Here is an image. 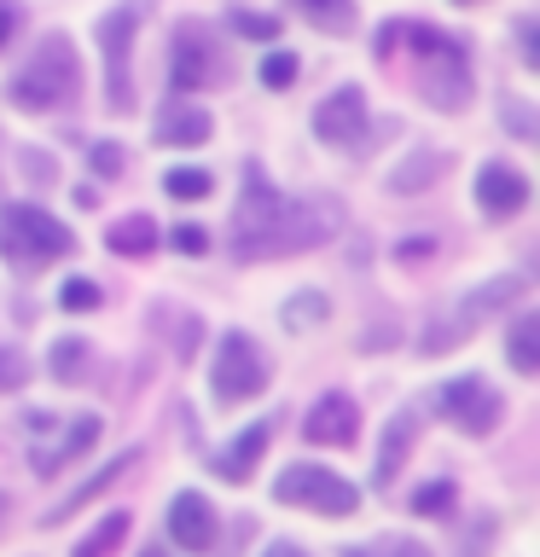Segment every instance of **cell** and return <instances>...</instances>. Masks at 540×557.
<instances>
[{
  "mask_svg": "<svg viewBox=\"0 0 540 557\" xmlns=\"http://www.w3.org/2000/svg\"><path fill=\"white\" fill-rule=\"evenodd\" d=\"M111 256H146V250H157V221L151 215H128V221H116L111 226Z\"/></svg>",
  "mask_w": 540,
  "mask_h": 557,
  "instance_id": "obj_19",
  "label": "cell"
},
{
  "mask_svg": "<svg viewBox=\"0 0 540 557\" xmlns=\"http://www.w3.org/2000/svg\"><path fill=\"white\" fill-rule=\"evenodd\" d=\"M343 226V209L331 198H285L268 186V174L256 163L244 169V198L233 215V256L238 261H273L326 244Z\"/></svg>",
  "mask_w": 540,
  "mask_h": 557,
  "instance_id": "obj_1",
  "label": "cell"
},
{
  "mask_svg": "<svg viewBox=\"0 0 540 557\" xmlns=\"http://www.w3.org/2000/svg\"><path fill=\"white\" fill-rule=\"evenodd\" d=\"M128 465H139V447H128V453H122V459H111V465H105V470H99L94 482H82L76 494H70V499L59 505V511H47V522H64V517H76L82 505L94 499V494H105V487H111V482H116V476H122V470H128Z\"/></svg>",
  "mask_w": 540,
  "mask_h": 557,
  "instance_id": "obj_17",
  "label": "cell"
},
{
  "mask_svg": "<svg viewBox=\"0 0 540 557\" xmlns=\"http://www.w3.org/2000/svg\"><path fill=\"white\" fill-rule=\"evenodd\" d=\"M169 540L181 552H209L216 546V511L204 494H174L169 499Z\"/></svg>",
  "mask_w": 540,
  "mask_h": 557,
  "instance_id": "obj_12",
  "label": "cell"
},
{
  "mask_svg": "<svg viewBox=\"0 0 540 557\" xmlns=\"http://www.w3.org/2000/svg\"><path fill=\"white\" fill-rule=\"evenodd\" d=\"M94 442H99V418H94V412H82L76 424L64 430V442L52 447V453H41V476H52V470H64L70 459H82V453L94 447Z\"/></svg>",
  "mask_w": 540,
  "mask_h": 557,
  "instance_id": "obj_16",
  "label": "cell"
},
{
  "mask_svg": "<svg viewBox=\"0 0 540 557\" xmlns=\"http://www.w3.org/2000/svg\"><path fill=\"white\" fill-rule=\"evenodd\" d=\"M134 29H139V12L134 7H116L99 17V52H105V104L111 111H128L134 94H128V47H134Z\"/></svg>",
  "mask_w": 540,
  "mask_h": 557,
  "instance_id": "obj_9",
  "label": "cell"
},
{
  "mask_svg": "<svg viewBox=\"0 0 540 557\" xmlns=\"http://www.w3.org/2000/svg\"><path fill=\"white\" fill-rule=\"evenodd\" d=\"M407 447H413V412H401L395 424H390V435H383V453H378V487L395 482V470H401V459H407Z\"/></svg>",
  "mask_w": 540,
  "mask_h": 557,
  "instance_id": "obj_21",
  "label": "cell"
},
{
  "mask_svg": "<svg viewBox=\"0 0 540 557\" xmlns=\"http://www.w3.org/2000/svg\"><path fill=\"white\" fill-rule=\"evenodd\" d=\"M146 557H163V552H146Z\"/></svg>",
  "mask_w": 540,
  "mask_h": 557,
  "instance_id": "obj_40",
  "label": "cell"
},
{
  "mask_svg": "<svg viewBox=\"0 0 540 557\" xmlns=\"http://www.w3.org/2000/svg\"><path fill=\"white\" fill-rule=\"evenodd\" d=\"M505 355H512V372H523V377L540 372V320H535V313L512 325V343H505Z\"/></svg>",
  "mask_w": 540,
  "mask_h": 557,
  "instance_id": "obj_20",
  "label": "cell"
},
{
  "mask_svg": "<svg viewBox=\"0 0 540 557\" xmlns=\"http://www.w3.org/2000/svg\"><path fill=\"white\" fill-rule=\"evenodd\" d=\"M261 557H308V552H303V546H291V540H273V546L261 552Z\"/></svg>",
  "mask_w": 540,
  "mask_h": 557,
  "instance_id": "obj_37",
  "label": "cell"
},
{
  "mask_svg": "<svg viewBox=\"0 0 540 557\" xmlns=\"http://www.w3.org/2000/svg\"><path fill=\"white\" fill-rule=\"evenodd\" d=\"M24 377H29V360L17 348H0V389H17Z\"/></svg>",
  "mask_w": 540,
  "mask_h": 557,
  "instance_id": "obj_33",
  "label": "cell"
},
{
  "mask_svg": "<svg viewBox=\"0 0 540 557\" xmlns=\"http://www.w3.org/2000/svg\"><path fill=\"white\" fill-rule=\"evenodd\" d=\"M169 82H174V94H198V87H209V82H226V59L209 47L204 24H181V29H174Z\"/></svg>",
  "mask_w": 540,
  "mask_h": 557,
  "instance_id": "obj_8",
  "label": "cell"
},
{
  "mask_svg": "<svg viewBox=\"0 0 540 557\" xmlns=\"http://www.w3.org/2000/svg\"><path fill=\"white\" fill-rule=\"evenodd\" d=\"M94 169L99 174H122V151L116 146H94Z\"/></svg>",
  "mask_w": 540,
  "mask_h": 557,
  "instance_id": "obj_35",
  "label": "cell"
},
{
  "mask_svg": "<svg viewBox=\"0 0 540 557\" xmlns=\"http://www.w3.org/2000/svg\"><path fill=\"white\" fill-rule=\"evenodd\" d=\"M314 134H320L326 146H355V139H366V94L360 87H338L331 99H320Z\"/></svg>",
  "mask_w": 540,
  "mask_h": 557,
  "instance_id": "obj_11",
  "label": "cell"
},
{
  "mask_svg": "<svg viewBox=\"0 0 540 557\" xmlns=\"http://www.w3.org/2000/svg\"><path fill=\"white\" fill-rule=\"evenodd\" d=\"M418 47V59H425V99L435 111H459L470 99V70H465V41H453V35H435L425 24H407Z\"/></svg>",
  "mask_w": 540,
  "mask_h": 557,
  "instance_id": "obj_4",
  "label": "cell"
},
{
  "mask_svg": "<svg viewBox=\"0 0 540 557\" xmlns=\"http://www.w3.org/2000/svg\"><path fill=\"white\" fill-rule=\"evenodd\" d=\"M268 442H273V424L261 418V424H250L226 453H216V465H209V470H221V482H250V470H256V459H261V447H268Z\"/></svg>",
  "mask_w": 540,
  "mask_h": 557,
  "instance_id": "obj_14",
  "label": "cell"
},
{
  "mask_svg": "<svg viewBox=\"0 0 540 557\" xmlns=\"http://www.w3.org/2000/svg\"><path fill=\"white\" fill-rule=\"evenodd\" d=\"M76 94H82V64H76V47H70L64 35H47V41L29 52V64L12 76V87H7V99L17 104V111H29V116L59 111V104H70Z\"/></svg>",
  "mask_w": 540,
  "mask_h": 557,
  "instance_id": "obj_2",
  "label": "cell"
},
{
  "mask_svg": "<svg viewBox=\"0 0 540 557\" xmlns=\"http://www.w3.org/2000/svg\"><path fill=\"white\" fill-rule=\"evenodd\" d=\"M17 169H24V181H52V157L47 151H24V157H17Z\"/></svg>",
  "mask_w": 540,
  "mask_h": 557,
  "instance_id": "obj_34",
  "label": "cell"
},
{
  "mask_svg": "<svg viewBox=\"0 0 540 557\" xmlns=\"http://www.w3.org/2000/svg\"><path fill=\"white\" fill-rule=\"evenodd\" d=\"M343 557H430L418 540H383V546H360V552H343Z\"/></svg>",
  "mask_w": 540,
  "mask_h": 557,
  "instance_id": "obj_31",
  "label": "cell"
},
{
  "mask_svg": "<svg viewBox=\"0 0 540 557\" xmlns=\"http://www.w3.org/2000/svg\"><path fill=\"white\" fill-rule=\"evenodd\" d=\"M70 244H76V233H70L64 221H52L47 209H35V203L0 209V256H7L17 273H41L47 261L70 256Z\"/></svg>",
  "mask_w": 540,
  "mask_h": 557,
  "instance_id": "obj_3",
  "label": "cell"
},
{
  "mask_svg": "<svg viewBox=\"0 0 540 557\" xmlns=\"http://www.w3.org/2000/svg\"><path fill=\"white\" fill-rule=\"evenodd\" d=\"M453 505H459V487H453V482H425V487L413 494V511H418V517H447Z\"/></svg>",
  "mask_w": 540,
  "mask_h": 557,
  "instance_id": "obj_26",
  "label": "cell"
},
{
  "mask_svg": "<svg viewBox=\"0 0 540 557\" xmlns=\"http://www.w3.org/2000/svg\"><path fill=\"white\" fill-rule=\"evenodd\" d=\"M268 383V355L256 348L250 331H221L216 343V366H209V389H216L221 407H238V400L261 395Z\"/></svg>",
  "mask_w": 540,
  "mask_h": 557,
  "instance_id": "obj_5",
  "label": "cell"
},
{
  "mask_svg": "<svg viewBox=\"0 0 540 557\" xmlns=\"http://www.w3.org/2000/svg\"><path fill=\"white\" fill-rule=\"evenodd\" d=\"M209 174L204 169H169V181H163V191L169 198H181V203H198V198H209Z\"/></svg>",
  "mask_w": 540,
  "mask_h": 557,
  "instance_id": "obj_27",
  "label": "cell"
},
{
  "mask_svg": "<svg viewBox=\"0 0 540 557\" xmlns=\"http://www.w3.org/2000/svg\"><path fill=\"white\" fill-rule=\"evenodd\" d=\"M209 134H216V122H209V111H198V104H169V111L157 116V139H163V146H204Z\"/></svg>",
  "mask_w": 540,
  "mask_h": 557,
  "instance_id": "obj_15",
  "label": "cell"
},
{
  "mask_svg": "<svg viewBox=\"0 0 540 557\" xmlns=\"http://www.w3.org/2000/svg\"><path fill=\"white\" fill-rule=\"evenodd\" d=\"M273 499L308 505V511H320V517H348V511H360V487L343 482V476H331L326 465H291L285 476L273 482Z\"/></svg>",
  "mask_w": 540,
  "mask_h": 557,
  "instance_id": "obj_6",
  "label": "cell"
},
{
  "mask_svg": "<svg viewBox=\"0 0 540 557\" xmlns=\"http://www.w3.org/2000/svg\"><path fill=\"white\" fill-rule=\"evenodd\" d=\"M326 313H331L326 296H320V290H303V296H291V302H285V325H291V331H308V325H320Z\"/></svg>",
  "mask_w": 540,
  "mask_h": 557,
  "instance_id": "obj_24",
  "label": "cell"
},
{
  "mask_svg": "<svg viewBox=\"0 0 540 557\" xmlns=\"http://www.w3.org/2000/svg\"><path fill=\"white\" fill-rule=\"evenodd\" d=\"M0 511H7V494H0Z\"/></svg>",
  "mask_w": 540,
  "mask_h": 557,
  "instance_id": "obj_39",
  "label": "cell"
},
{
  "mask_svg": "<svg viewBox=\"0 0 540 557\" xmlns=\"http://www.w3.org/2000/svg\"><path fill=\"white\" fill-rule=\"evenodd\" d=\"M459 7H477V0H459Z\"/></svg>",
  "mask_w": 540,
  "mask_h": 557,
  "instance_id": "obj_38",
  "label": "cell"
},
{
  "mask_svg": "<svg viewBox=\"0 0 540 557\" xmlns=\"http://www.w3.org/2000/svg\"><path fill=\"white\" fill-rule=\"evenodd\" d=\"M169 244H174V250H186V256H204L209 233H204V226H192V221H181V226H169Z\"/></svg>",
  "mask_w": 540,
  "mask_h": 557,
  "instance_id": "obj_32",
  "label": "cell"
},
{
  "mask_svg": "<svg viewBox=\"0 0 540 557\" xmlns=\"http://www.w3.org/2000/svg\"><path fill=\"white\" fill-rule=\"evenodd\" d=\"M59 302L70 313H76V308H99V285H94V278H70V285L59 290Z\"/></svg>",
  "mask_w": 540,
  "mask_h": 557,
  "instance_id": "obj_30",
  "label": "cell"
},
{
  "mask_svg": "<svg viewBox=\"0 0 540 557\" xmlns=\"http://www.w3.org/2000/svg\"><path fill=\"white\" fill-rule=\"evenodd\" d=\"M82 366H87V343L82 337H59V343H52V377H59V383H76Z\"/></svg>",
  "mask_w": 540,
  "mask_h": 557,
  "instance_id": "obj_25",
  "label": "cell"
},
{
  "mask_svg": "<svg viewBox=\"0 0 540 557\" xmlns=\"http://www.w3.org/2000/svg\"><path fill=\"white\" fill-rule=\"evenodd\" d=\"M128 529H134L128 511H111V517H105L99 529H94V534H87L82 546H76V557H111V552L122 546V540H128Z\"/></svg>",
  "mask_w": 540,
  "mask_h": 557,
  "instance_id": "obj_22",
  "label": "cell"
},
{
  "mask_svg": "<svg viewBox=\"0 0 540 557\" xmlns=\"http://www.w3.org/2000/svg\"><path fill=\"white\" fill-rule=\"evenodd\" d=\"M435 407H442V418H453V424H459L465 435H494L500 418H505V400L488 389L477 372L442 383V389H435Z\"/></svg>",
  "mask_w": 540,
  "mask_h": 557,
  "instance_id": "obj_7",
  "label": "cell"
},
{
  "mask_svg": "<svg viewBox=\"0 0 540 557\" xmlns=\"http://www.w3.org/2000/svg\"><path fill=\"white\" fill-rule=\"evenodd\" d=\"M477 203H482V215L512 221L517 209L529 203V181H523L512 163H482V174H477Z\"/></svg>",
  "mask_w": 540,
  "mask_h": 557,
  "instance_id": "obj_13",
  "label": "cell"
},
{
  "mask_svg": "<svg viewBox=\"0 0 540 557\" xmlns=\"http://www.w3.org/2000/svg\"><path fill=\"white\" fill-rule=\"evenodd\" d=\"M233 29L244 41H279V17H268V12H233Z\"/></svg>",
  "mask_w": 540,
  "mask_h": 557,
  "instance_id": "obj_28",
  "label": "cell"
},
{
  "mask_svg": "<svg viewBox=\"0 0 540 557\" xmlns=\"http://www.w3.org/2000/svg\"><path fill=\"white\" fill-rule=\"evenodd\" d=\"M447 169V157L442 151H413L407 163H395V174H390V191H425L435 174Z\"/></svg>",
  "mask_w": 540,
  "mask_h": 557,
  "instance_id": "obj_18",
  "label": "cell"
},
{
  "mask_svg": "<svg viewBox=\"0 0 540 557\" xmlns=\"http://www.w3.org/2000/svg\"><path fill=\"white\" fill-rule=\"evenodd\" d=\"M12 24H17V7H12V0H0V47H7V35H12Z\"/></svg>",
  "mask_w": 540,
  "mask_h": 557,
  "instance_id": "obj_36",
  "label": "cell"
},
{
  "mask_svg": "<svg viewBox=\"0 0 540 557\" xmlns=\"http://www.w3.org/2000/svg\"><path fill=\"white\" fill-rule=\"evenodd\" d=\"M303 435L314 447H355V435H360L355 395H320L308 407V418H303Z\"/></svg>",
  "mask_w": 540,
  "mask_h": 557,
  "instance_id": "obj_10",
  "label": "cell"
},
{
  "mask_svg": "<svg viewBox=\"0 0 540 557\" xmlns=\"http://www.w3.org/2000/svg\"><path fill=\"white\" fill-rule=\"evenodd\" d=\"M261 82H268V87H291L296 82V59H291V52H268V59H261Z\"/></svg>",
  "mask_w": 540,
  "mask_h": 557,
  "instance_id": "obj_29",
  "label": "cell"
},
{
  "mask_svg": "<svg viewBox=\"0 0 540 557\" xmlns=\"http://www.w3.org/2000/svg\"><path fill=\"white\" fill-rule=\"evenodd\" d=\"M291 7L320 29H348L355 24V0H291Z\"/></svg>",
  "mask_w": 540,
  "mask_h": 557,
  "instance_id": "obj_23",
  "label": "cell"
}]
</instances>
